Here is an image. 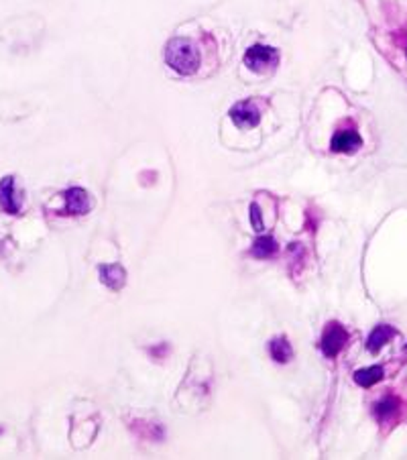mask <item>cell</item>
I'll use <instances>...</instances> for the list:
<instances>
[{"label":"cell","mask_w":407,"mask_h":460,"mask_svg":"<svg viewBox=\"0 0 407 460\" xmlns=\"http://www.w3.org/2000/svg\"><path fill=\"white\" fill-rule=\"evenodd\" d=\"M251 253L257 259H269V257H273L277 253V243L271 237H261V239L254 241Z\"/></svg>","instance_id":"obj_12"},{"label":"cell","mask_w":407,"mask_h":460,"mask_svg":"<svg viewBox=\"0 0 407 460\" xmlns=\"http://www.w3.org/2000/svg\"><path fill=\"white\" fill-rule=\"evenodd\" d=\"M269 352L271 357L277 361V363H289L291 357H293V350H291V344L287 342V338H275L269 342Z\"/></svg>","instance_id":"obj_11"},{"label":"cell","mask_w":407,"mask_h":460,"mask_svg":"<svg viewBox=\"0 0 407 460\" xmlns=\"http://www.w3.org/2000/svg\"><path fill=\"white\" fill-rule=\"evenodd\" d=\"M165 62L180 76H191L200 67V53L188 39L175 37L165 47Z\"/></svg>","instance_id":"obj_1"},{"label":"cell","mask_w":407,"mask_h":460,"mask_svg":"<svg viewBox=\"0 0 407 460\" xmlns=\"http://www.w3.org/2000/svg\"><path fill=\"white\" fill-rule=\"evenodd\" d=\"M383 377H385V370H383V367H379V365L369 368H361V370L354 373V381H356L361 387H373Z\"/></svg>","instance_id":"obj_10"},{"label":"cell","mask_w":407,"mask_h":460,"mask_svg":"<svg viewBox=\"0 0 407 460\" xmlns=\"http://www.w3.org/2000/svg\"><path fill=\"white\" fill-rule=\"evenodd\" d=\"M363 147V139L354 128H343L336 130L332 141H330V149L334 153H356Z\"/></svg>","instance_id":"obj_5"},{"label":"cell","mask_w":407,"mask_h":460,"mask_svg":"<svg viewBox=\"0 0 407 460\" xmlns=\"http://www.w3.org/2000/svg\"><path fill=\"white\" fill-rule=\"evenodd\" d=\"M393 337H397V330L391 328V326H387V324H381V326H376L375 330L371 332V337L367 338V348H369L373 355H376Z\"/></svg>","instance_id":"obj_9"},{"label":"cell","mask_w":407,"mask_h":460,"mask_svg":"<svg viewBox=\"0 0 407 460\" xmlns=\"http://www.w3.org/2000/svg\"><path fill=\"white\" fill-rule=\"evenodd\" d=\"M251 222L254 230H263V218H261V210H259L257 204H252L251 206Z\"/></svg>","instance_id":"obj_14"},{"label":"cell","mask_w":407,"mask_h":460,"mask_svg":"<svg viewBox=\"0 0 407 460\" xmlns=\"http://www.w3.org/2000/svg\"><path fill=\"white\" fill-rule=\"evenodd\" d=\"M346 342H348V332L338 322H332V324H328V328H326V332L322 337L320 348H322V352L328 359H334L345 348Z\"/></svg>","instance_id":"obj_3"},{"label":"cell","mask_w":407,"mask_h":460,"mask_svg":"<svg viewBox=\"0 0 407 460\" xmlns=\"http://www.w3.org/2000/svg\"><path fill=\"white\" fill-rule=\"evenodd\" d=\"M125 277V269H123L121 265H116V263H112V265H100V281H102L106 287L114 289V291L123 289Z\"/></svg>","instance_id":"obj_8"},{"label":"cell","mask_w":407,"mask_h":460,"mask_svg":"<svg viewBox=\"0 0 407 460\" xmlns=\"http://www.w3.org/2000/svg\"><path fill=\"white\" fill-rule=\"evenodd\" d=\"M0 208L6 214L21 212V200L15 194V178H10V176L0 180Z\"/></svg>","instance_id":"obj_7"},{"label":"cell","mask_w":407,"mask_h":460,"mask_svg":"<svg viewBox=\"0 0 407 460\" xmlns=\"http://www.w3.org/2000/svg\"><path fill=\"white\" fill-rule=\"evenodd\" d=\"M397 407H399L397 399H383V401L376 405V416H379V420H381V422H387L389 418H393V416L397 414Z\"/></svg>","instance_id":"obj_13"},{"label":"cell","mask_w":407,"mask_h":460,"mask_svg":"<svg viewBox=\"0 0 407 460\" xmlns=\"http://www.w3.org/2000/svg\"><path fill=\"white\" fill-rule=\"evenodd\" d=\"M65 208H63V214H86L90 212V196L84 187H69L65 194Z\"/></svg>","instance_id":"obj_6"},{"label":"cell","mask_w":407,"mask_h":460,"mask_svg":"<svg viewBox=\"0 0 407 460\" xmlns=\"http://www.w3.org/2000/svg\"><path fill=\"white\" fill-rule=\"evenodd\" d=\"M230 119L239 128H252L261 121V112L251 100H243L230 108Z\"/></svg>","instance_id":"obj_4"},{"label":"cell","mask_w":407,"mask_h":460,"mask_svg":"<svg viewBox=\"0 0 407 460\" xmlns=\"http://www.w3.org/2000/svg\"><path fill=\"white\" fill-rule=\"evenodd\" d=\"M245 63L254 71H269L279 63V51L267 45H252L245 53Z\"/></svg>","instance_id":"obj_2"},{"label":"cell","mask_w":407,"mask_h":460,"mask_svg":"<svg viewBox=\"0 0 407 460\" xmlns=\"http://www.w3.org/2000/svg\"><path fill=\"white\" fill-rule=\"evenodd\" d=\"M406 53H407V47H406Z\"/></svg>","instance_id":"obj_15"}]
</instances>
